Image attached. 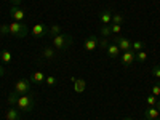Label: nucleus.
Returning a JSON list of instances; mask_svg holds the SVG:
<instances>
[{"label": "nucleus", "instance_id": "3", "mask_svg": "<svg viewBox=\"0 0 160 120\" xmlns=\"http://www.w3.org/2000/svg\"><path fill=\"white\" fill-rule=\"evenodd\" d=\"M34 96L32 95H21L18 98V102H16V108L21 111V112H32L34 109Z\"/></svg>", "mask_w": 160, "mask_h": 120}, {"label": "nucleus", "instance_id": "7", "mask_svg": "<svg viewBox=\"0 0 160 120\" xmlns=\"http://www.w3.org/2000/svg\"><path fill=\"white\" fill-rule=\"evenodd\" d=\"M120 61H122V64L125 68H128V66H131L136 61V53L135 51H123L122 56H120Z\"/></svg>", "mask_w": 160, "mask_h": 120}, {"label": "nucleus", "instance_id": "20", "mask_svg": "<svg viewBox=\"0 0 160 120\" xmlns=\"http://www.w3.org/2000/svg\"><path fill=\"white\" fill-rule=\"evenodd\" d=\"M58 34H61V26H58V24L51 26V28L48 29V35H51V37H55V35H58Z\"/></svg>", "mask_w": 160, "mask_h": 120}, {"label": "nucleus", "instance_id": "9", "mask_svg": "<svg viewBox=\"0 0 160 120\" xmlns=\"http://www.w3.org/2000/svg\"><path fill=\"white\" fill-rule=\"evenodd\" d=\"M10 16L15 19V21H18V22H21V21H24L26 19V13L19 8V7H16V5H13L11 8H10Z\"/></svg>", "mask_w": 160, "mask_h": 120}, {"label": "nucleus", "instance_id": "23", "mask_svg": "<svg viewBox=\"0 0 160 120\" xmlns=\"http://www.w3.org/2000/svg\"><path fill=\"white\" fill-rule=\"evenodd\" d=\"M146 59H148V53H146L144 50L136 53V61H139V62H144Z\"/></svg>", "mask_w": 160, "mask_h": 120}, {"label": "nucleus", "instance_id": "2", "mask_svg": "<svg viewBox=\"0 0 160 120\" xmlns=\"http://www.w3.org/2000/svg\"><path fill=\"white\" fill-rule=\"evenodd\" d=\"M51 43H53V47H55L56 50L64 51V50H68L72 45V35L61 32V34H58L55 37H51Z\"/></svg>", "mask_w": 160, "mask_h": 120}, {"label": "nucleus", "instance_id": "29", "mask_svg": "<svg viewBox=\"0 0 160 120\" xmlns=\"http://www.w3.org/2000/svg\"><path fill=\"white\" fill-rule=\"evenodd\" d=\"M152 95L154 96H160V83H157V85L152 87Z\"/></svg>", "mask_w": 160, "mask_h": 120}, {"label": "nucleus", "instance_id": "33", "mask_svg": "<svg viewBox=\"0 0 160 120\" xmlns=\"http://www.w3.org/2000/svg\"><path fill=\"white\" fill-rule=\"evenodd\" d=\"M155 108H157V109L160 111V101H157V106H155Z\"/></svg>", "mask_w": 160, "mask_h": 120}, {"label": "nucleus", "instance_id": "15", "mask_svg": "<svg viewBox=\"0 0 160 120\" xmlns=\"http://www.w3.org/2000/svg\"><path fill=\"white\" fill-rule=\"evenodd\" d=\"M99 19H101L102 24H111L112 22V13H111V10H102L99 13Z\"/></svg>", "mask_w": 160, "mask_h": 120}, {"label": "nucleus", "instance_id": "34", "mask_svg": "<svg viewBox=\"0 0 160 120\" xmlns=\"http://www.w3.org/2000/svg\"><path fill=\"white\" fill-rule=\"evenodd\" d=\"M123 120H133V118H131V117H125Z\"/></svg>", "mask_w": 160, "mask_h": 120}, {"label": "nucleus", "instance_id": "22", "mask_svg": "<svg viewBox=\"0 0 160 120\" xmlns=\"http://www.w3.org/2000/svg\"><path fill=\"white\" fill-rule=\"evenodd\" d=\"M112 31H111V26L109 24H102L101 28V35H104V38H108V35H111Z\"/></svg>", "mask_w": 160, "mask_h": 120}, {"label": "nucleus", "instance_id": "14", "mask_svg": "<svg viewBox=\"0 0 160 120\" xmlns=\"http://www.w3.org/2000/svg\"><path fill=\"white\" fill-rule=\"evenodd\" d=\"M85 88H87V82L83 78H75V82H74V91L75 93H83L85 91Z\"/></svg>", "mask_w": 160, "mask_h": 120}, {"label": "nucleus", "instance_id": "31", "mask_svg": "<svg viewBox=\"0 0 160 120\" xmlns=\"http://www.w3.org/2000/svg\"><path fill=\"white\" fill-rule=\"evenodd\" d=\"M10 2H11L13 5H16V7H19V5L22 3V0H10Z\"/></svg>", "mask_w": 160, "mask_h": 120}, {"label": "nucleus", "instance_id": "21", "mask_svg": "<svg viewBox=\"0 0 160 120\" xmlns=\"http://www.w3.org/2000/svg\"><path fill=\"white\" fill-rule=\"evenodd\" d=\"M122 22H123V16L120 15V13H114V15H112V22H111V24H120V26H122Z\"/></svg>", "mask_w": 160, "mask_h": 120}, {"label": "nucleus", "instance_id": "24", "mask_svg": "<svg viewBox=\"0 0 160 120\" xmlns=\"http://www.w3.org/2000/svg\"><path fill=\"white\" fill-rule=\"evenodd\" d=\"M109 26H111V31H112V34L118 35L120 32H122V26H120V24H109Z\"/></svg>", "mask_w": 160, "mask_h": 120}, {"label": "nucleus", "instance_id": "25", "mask_svg": "<svg viewBox=\"0 0 160 120\" xmlns=\"http://www.w3.org/2000/svg\"><path fill=\"white\" fill-rule=\"evenodd\" d=\"M146 102H148L149 106H157V96H154V95H149L148 98H146Z\"/></svg>", "mask_w": 160, "mask_h": 120}, {"label": "nucleus", "instance_id": "6", "mask_svg": "<svg viewBox=\"0 0 160 120\" xmlns=\"http://www.w3.org/2000/svg\"><path fill=\"white\" fill-rule=\"evenodd\" d=\"M48 29H50V28H47V26H45L43 22H37V24H34V26H32L31 34H32L35 38H42V37L48 35Z\"/></svg>", "mask_w": 160, "mask_h": 120}, {"label": "nucleus", "instance_id": "32", "mask_svg": "<svg viewBox=\"0 0 160 120\" xmlns=\"http://www.w3.org/2000/svg\"><path fill=\"white\" fill-rule=\"evenodd\" d=\"M5 74V71H3V68H2V66H0V77H2Z\"/></svg>", "mask_w": 160, "mask_h": 120}, {"label": "nucleus", "instance_id": "5", "mask_svg": "<svg viewBox=\"0 0 160 120\" xmlns=\"http://www.w3.org/2000/svg\"><path fill=\"white\" fill-rule=\"evenodd\" d=\"M112 43H115L120 48V51H133L131 42L127 37H123V35H114V42Z\"/></svg>", "mask_w": 160, "mask_h": 120}, {"label": "nucleus", "instance_id": "16", "mask_svg": "<svg viewBox=\"0 0 160 120\" xmlns=\"http://www.w3.org/2000/svg\"><path fill=\"white\" fill-rule=\"evenodd\" d=\"M0 61H3V64H10L13 61V55L8 50H2L0 51Z\"/></svg>", "mask_w": 160, "mask_h": 120}, {"label": "nucleus", "instance_id": "36", "mask_svg": "<svg viewBox=\"0 0 160 120\" xmlns=\"http://www.w3.org/2000/svg\"><path fill=\"white\" fill-rule=\"evenodd\" d=\"M142 120H148V118H142Z\"/></svg>", "mask_w": 160, "mask_h": 120}, {"label": "nucleus", "instance_id": "30", "mask_svg": "<svg viewBox=\"0 0 160 120\" xmlns=\"http://www.w3.org/2000/svg\"><path fill=\"white\" fill-rule=\"evenodd\" d=\"M0 34L10 35V34H8V24H2V26H0Z\"/></svg>", "mask_w": 160, "mask_h": 120}, {"label": "nucleus", "instance_id": "4", "mask_svg": "<svg viewBox=\"0 0 160 120\" xmlns=\"http://www.w3.org/2000/svg\"><path fill=\"white\" fill-rule=\"evenodd\" d=\"M31 80L29 78H19L18 80V82L15 83V90H13V91H16L18 93V95H28V93L31 91Z\"/></svg>", "mask_w": 160, "mask_h": 120}, {"label": "nucleus", "instance_id": "1", "mask_svg": "<svg viewBox=\"0 0 160 120\" xmlns=\"http://www.w3.org/2000/svg\"><path fill=\"white\" fill-rule=\"evenodd\" d=\"M8 34L13 37H18V38H24L26 35L29 34V26L26 22H10L8 24Z\"/></svg>", "mask_w": 160, "mask_h": 120}, {"label": "nucleus", "instance_id": "28", "mask_svg": "<svg viewBox=\"0 0 160 120\" xmlns=\"http://www.w3.org/2000/svg\"><path fill=\"white\" fill-rule=\"evenodd\" d=\"M152 75L157 77V78H160V64H158V66H154V68H152Z\"/></svg>", "mask_w": 160, "mask_h": 120}, {"label": "nucleus", "instance_id": "8", "mask_svg": "<svg viewBox=\"0 0 160 120\" xmlns=\"http://www.w3.org/2000/svg\"><path fill=\"white\" fill-rule=\"evenodd\" d=\"M5 120H21V111L16 106H10L5 111Z\"/></svg>", "mask_w": 160, "mask_h": 120}, {"label": "nucleus", "instance_id": "26", "mask_svg": "<svg viewBox=\"0 0 160 120\" xmlns=\"http://www.w3.org/2000/svg\"><path fill=\"white\" fill-rule=\"evenodd\" d=\"M45 83L48 87H53V85H56V78L53 77V75H48V77H45Z\"/></svg>", "mask_w": 160, "mask_h": 120}, {"label": "nucleus", "instance_id": "18", "mask_svg": "<svg viewBox=\"0 0 160 120\" xmlns=\"http://www.w3.org/2000/svg\"><path fill=\"white\" fill-rule=\"evenodd\" d=\"M144 47H146V43L142 42V40H136V42H133V43H131V48H133V51H135V53L142 51Z\"/></svg>", "mask_w": 160, "mask_h": 120}, {"label": "nucleus", "instance_id": "11", "mask_svg": "<svg viewBox=\"0 0 160 120\" xmlns=\"http://www.w3.org/2000/svg\"><path fill=\"white\" fill-rule=\"evenodd\" d=\"M106 51H108V56L111 59H118V56H120V48L115 43H109V47L106 48Z\"/></svg>", "mask_w": 160, "mask_h": 120}, {"label": "nucleus", "instance_id": "13", "mask_svg": "<svg viewBox=\"0 0 160 120\" xmlns=\"http://www.w3.org/2000/svg\"><path fill=\"white\" fill-rule=\"evenodd\" d=\"M45 77H47V75H45L42 71H35V72L31 75V82L35 83V85H40L42 82H45Z\"/></svg>", "mask_w": 160, "mask_h": 120}, {"label": "nucleus", "instance_id": "12", "mask_svg": "<svg viewBox=\"0 0 160 120\" xmlns=\"http://www.w3.org/2000/svg\"><path fill=\"white\" fill-rule=\"evenodd\" d=\"M158 115H160V111L155 108V106H149L144 112V117L148 120H155V118H158Z\"/></svg>", "mask_w": 160, "mask_h": 120}, {"label": "nucleus", "instance_id": "27", "mask_svg": "<svg viewBox=\"0 0 160 120\" xmlns=\"http://www.w3.org/2000/svg\"><path fill=\"white\" fill-rule=\"evenodd\" d=\"M98 47H99V48H104V50H106V48L109 47V40H108V38H102V40H99Z\"/></svg>", "mask_w": 160, "mask_h": 120}, {"label": "nucleus", "instance_id": "35", "mask_svg": "<svg viewBox=\"0 0 160 120\" xmlns=\"http://www.w3.org/2000/svg\"><path fill=\"white\" fill-rule=\"evenodd\" d=\"M155 120H160V117H158V118H155Z\"/></svg>", "mask_w": 160, "mask_h": 120}, {"label": "nucleus", "instance_id": "19", "mask_svg": "<svg viewBox=\"0 0 160 120\" xmlns=\"http://www.w3.org/2000/svg\"><path fill=\"white\" fill-rule=\"evenodd\" d=\"M18 98H19V95L16 91H11L10 95H8V104L10 106H16V102H18Z\"/></svg>", "mask_w": 160, "mask_h": 120}, {"label": "nucleus", "instance_id": "10", "mask_svg": "<svg viewBox=\"0 0 160 120\" xmlns=\"http://www.w3.org/2000/svg\"><path fill=\"white\" fill-rule=\"evenodd\" d=\"M98 43H99V40L96 35H88L85 38V43H83V48L87 51H93V50H96L98 48Z\"/></svg>", "mask_w": 160, "mask_h": 120}, {"label": "nucleus", "instance_id": "17", "mask_svg": "<svg viewBox=\"0 0 160 120\" xmlns=\"http://www.w3.org/2000/svg\"><path fill=\"white\" fill-rule=\"evenodd\" d=\"M42 56H43L45 59L51 61L53 58H55V48H50V47H45V48L42 50Z\"/></svg>", "mask_w": 160, "mask_h": 120}]
</instances>
